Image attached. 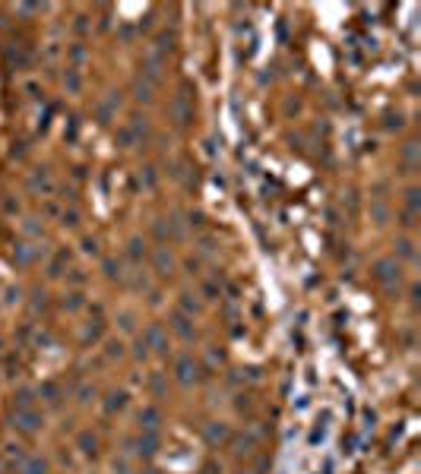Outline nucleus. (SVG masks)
<instances>
[{"mask_svg":"<svg viewBox=\"0 0 421 474\" xmlns=\"http://www.w3.org/2000/svg\"><path fill=\"white\" fill-rule=\"evenodd\" d=\"M42 414H38L35 408H29V411H16V417H13V427H16V433H22V436H32V433H38L42 430Z\"/></svg>","mask_w":421,"mask_h":474,"instance_id":"f257e3e1","label":"nucleus"},{"mask_svg":"<svg viewBox=\"0 0 421 474\" xmlns=\"http://www.w3.org/2000/svg\"><path fill=\"white\" fill-rule=\"evenodd\" d=\"M374 278H377L383 288L399 285V263H396V259H377V266H374Z\"/></svg>","mask_w":421,"mask_h":474,"instance_id":"f03ea898","label":"nucleus"},{"mask_svg":"<svg viewBox=\"0 0 421 474\" xmlns=\"http://www.w3.org/2000/svg\"><path fill=\"white\" fill-rule=\"evenodd\" d=\"M175 376H177L180 386H190V383H197L203 373H199V364L193 357H180L177 364H175Z\"/></svg>","mask_w":421,"mask_h":474,"instance_id":"7ed1b4c3","label":"nucleus"},{"mask_svg":"<svg viewBox=\"0 0 421 474\" xmlns=\"http://www.w3.org/2000/svg\"><path fill=\"white\" fill-rule=\"evenodd\" d=\"M143 342L149 345V348H155V351H168V338H165L162 326H149V329L143 332Z\"/></svg>","mask_w":421,"mask_h":474,"instance_id":"20e7f679","label":"nucleus"},{"mask_svg":"<svg viewBox=\"0 0 421 474\" xmlns=\"http://www.w3.org/2000/svg\"><path fill=\"white\" fill-rule=\"evenodd\" d=\"M158 420H162V414H158V408H152V405L139 411V424H143L146 433H155L158 430Z\"/></svg>","mask_w":421,"mask_h":474,"instance_id":"39448f33","label":"nucleus"},{"mask_svg":"<svg viewBox=\"0 0 421 474\" xmlns=\"http://www.w3.org/2000/svg\"><path fill=\"white\" fill-rule=\"evenodd\" d=\"M76 446H79V452H86V455H92L95 458V452H98V443H95V436H92L89 430H83L76 436Z\"/></svg>","mask_w":421,"mask_h":474,"instance_id":"423d86ee","label":"nucleus"},{"mask_svg":"<svg viewBox=\"0 0 421 474\" xmlns=\"http://www.w3.org/2000/svg\"><path fill=\"white\" fill-rule=\"evenodd\" d=\"M171 266H175V256H171V253L165 250V247H158V250H155V269L162 272V275H168Z\"/></svg>","mask_w":421,"mask_h":474,"instance_id":"0eeeda50","label":"nucleus"},{"mask_svg":"<svg viewBox=\"0 0 421 474\" xmlns=\"http://www.w3.org/2000/svg\"><path fill=\"white\" fill-rule=\"evenodd\" d=\"M124 408H127V392H111L108 402H105V411H108V414H117V411H124Z\"/></svg>","mask_w":421,"mask_h":474,"instance_id":"6e6552de","label":"nucleus"},{"mask_svg":"<svg viewBox=\"0 0 421 474\" xmlns=\"http://www.w3.org/2000/svg\"><path fill=\"white\" fill-rule=\"evenodd\" d=\"M158 452V436L155 433H143L139 436V455H155Z\"/></svg>","mask_w":421,"mask_h":474,"instance_id":"1a4fd4ad","label":"nucleus"},{"mask_svg":"<svg viewBox=\"0 0 421 474\" xmlns=\"http://www.w3.org/2000/svg\"><path fill=\"white\" fill-rule=\"evenodd\" d=\"M60 395H64V392H60L57 383H44V386H42V398L51 405V408H57V405H60Z\"/></svg>","mask_w":421,"mask_h":474,"instance_id":"9d476101","label":"nucleus"},{"mask_svg":"<svg viewBox=\"0 0 421 474\" xmlns=\"http://www.w3.org/2000/svg\"><path fill=\"white\" fill-rule=\"evenodd\" d=\"M206 439H209V443H225V439H228V427L225 424H209L206 427Z\"/></svg>","mask_w":421,"mask_h":474,"instance_id":"9b49d317","label":"nucleus"},{"mask_svg":"<svg viewBox=\"0 0 421 474\" xmlns=\"http://www.w3.org/2000/svg\"><path fill=\"white\" fill-rule=\"evenodd\" d=\"M171 326H175V332H177L180 338H193V326H190V319H187L184 313H177V316H175V323H171Z\"/></svg>","mask_w":421,"mask_h":474,"instance_id":"f8f14e48","label":"nucleus"},{"mask_svg":"<svg viewBox=\"0 0 421 474\" xmlns=\"http://www.w3.org/2000/svg\"><path fill=\"white\" fill-rule=\"evenodd\" d=\"M22 474H48V462H44V458H25Z\"/></svg>","mask_w":421,"mask_h":474,"instance_id":"ddd939ff","label":"nucleus"},{"mask_svg":"<svg viewBox=\"0 0 421 474\" xmlns=\"http://www.w3.org/2000/svg\"><path fill=\"white\" fill-rule=\"evenodd\" d=\"M146 76L149 79H158V73H162V54H149V60H146Z\"/></svg>","mask_w":421,"mask_h":474,"instance_id":"4468645a","label":"nucleus"},{"mask_svg":"<svg viewBox=\"0 0 421 474\" xmlns=\"http://www.w3.org/2000/svg\"><path fill=\"white\" fill-rule=\"evenodd\" d=\"M253 443H257V439H253L250 433H247V436H238L235 439V455H250V452H253Z\"/></svg>","mask_w":421,"mask_h":474,"instance_id":"2eb2a0df","label":"nucleus"},{"mask_svg":"<svg viewBox=\"0 0 421 474\" xmlns=\"http://www.w3.org/2000/svg\"><path fill=\"white\" fill-rule=\"evenodd\" d=\"M127 256L133 259V263H139V259H146V244L139 237H133L130 240V250H127Z\"/></svg>","mask_w":421,"mask_h":474,"instance_id":"dca6fc26","label":"nucleus"},{"mask_svg":"<svg viewBox=\"0 0 421 474\" xmlns=\"http://www.w3.org/2000/svg\"><path fill=\"white\" fill-rule=\"evenodd\" d=\"M32 402H35V395H32V389H19L16 392V411H29Z\"/></svg>","mask_w":421,"mask_h":474,"instance_id":"f3484780","label":"nucleus"},{"mask_svg":"<svg viewBox=\"0 0 421 474\" xmlns=\"http://www.w3.org/2000/svg\"><path fill=\"white\" fill-rule=\"evenodd\" d=\"M105 275H108V278H117V282H120V278H124V272H120V263H117V259H105Z\"/></svg>","mask_w":421,"mask_h":474,"instance_id":"a211bd4d","label":"nucleus"},{"mask_svg":"<svg viewBox=\"0 0 421 474\" xmlns=\"http://www.w3.org/2000/svg\"><path fill=\"white\" fill-rule=\"evenodd\" d=\"M180 307H184V313H199V300L193 294H180Z\"/></svg>","mask_w":421,"mask_h":474,"instance_id":"6ab92c4d","label":"nucleus"},{"mask_svg":"<svg viewBox=\"0 0 421 474\" xmlns=\"http://www.w3.org/2000/svg\"><path fill=\"white\" fill-rule=\"evenodd\" d=\"M79 307H83V294H79V291L66 294V300H64V310H79Z\"/></svg>","mask_w":421,"mask_h":474,"instance_id":"aec40b11","label":"nucleus"},{"mask_svg":"<svg viewBox=\"0 0 421 474\" xmlns=\"http://www.w3.org/2000/svg\"><path fill=\"white\" fill-rule=\"evenodd\" d=\"M396 250H399V256H402V259H412V256H415V247H412V240H399Z\"/></svg>","mask_w":421,"mask_h":474,"instance_id":"412c9836","label":"nucleus"},{"mask_svg":"<svg viewBox=\"0 0 421 474\" xmlns=\"http://www.w3.org/2000/svg\"><path fill=\"white\" fill-rule=\"evenodd\" d=\"M29 259H32V250H29L25 244H19V247H16V263H19V266H25Z\"/></svg>","mask_w":421,"mask_h":474,"instance_id":"4be33fe9","label":"nucleus"},{"mask_svg":"<svg viewBox=\"0 0 421 474\" xmlns=\"http://www.w3.org/2000/svg\"><path fill=\"white\" fill-rule=\"evenodd\" d=\"M76 395H79V402H92V398H95V386H89V383H86V386H79V392H76Z\"/></svg>","mask_w":421,"mask_h":474,"instance_id":"5701e85b","label":"nucleus"},{"mask_svg":"<svg viewBox=\"0 0 421 474\" xmlns=\"http://www.w3.org/2000/svg\"><path fill=\"white\" fill-rule=\"evenodd\" d=\"M136 102H152V89H149V85H143V82L136 85Z\"/></svg>","mask_w":421,"mask_h":474,"instance_id":"b1692460","label":"nucleus"},{"mask_svg":"<svg viewBox=\"0 0 421 474\" xmlns=\"http://www.w3.org/2000/svg\"><path fill=\"white\" fill-rule=\"evenodd\" d=\"M405 196H409V199H405V203H409V215H415V212H418V190H409Z\"/></svg>","mask_w":421,"mask_h":474,"instance_id":"393cba45","label":"nucleus"},{"mask_svg":"<svg viewBox=\"0 0 421 474\" xmlns=\"http://www.w3.org/2000/svg\"><path fill=\"white\" fill-rule=\"evenodd\" d=\"M32 186H44V190H51V180H48V171H42V174L32 177Z\"/></svg>","mask_w":421,"mask_h":474,"instance_id":"a878e982","label":"nucleus"},{"mask_svg":"<svg viewBox=\"0 0 421 474\" xmlns=\"http://www.w3.org/2000/svg\"><path fill=\"white\" fill-rule=\"evenodd\" d=\"M86 338H89V342H95V338H102V319H98L95 326H89V329H86Z\"/></svg>","mask_w":421,"mask_h":474,"instance_id":"bb28decb","label":"nucleus"},{"mask_svg":"<svg viewBox=\"0 0 421 474\" xmlns=\"http://www.w3.org/2000/svg\"><path fill=\"white\" fill-rule=\"evenodd\" d=\"M149 389L155 392V395H162V389H165V383H162V376L158 373H152V379H149Z\"/></svg>","mask_w":421,"mask_h":474,"instance_id":"cd10ccee","label":"nucleus"},{"mask_svg":"<svg viewBox=\"0 0 421 474\" xmlns=\"http://www.w3.org/2000/svg\"><path fill=\"white\" fill-rule=\"evenodd\" d=\"M105 351H108V357H120V354H124V345H120V342H108Z\"/></svg>","mask_w":421,"mask_h":474,"instance_id":"c85d7f7f","label":"nucleus"},{"mask_svg":"<svg viewBox=\"0 0 421 474\" xmlns=\"http://www.w3.org/2000/svg\"><path fill=\"white\" fill-rule=\"evenodd\" d=\"M203 294L209 297V300H212V297H219V285H216V282H206V285H203Z\"/></svg>","mask_w":421,"mask_h":474,"instance_id":"c756f323","label":"nucleus"},{"mask_svg":"<svg viewBox=\"0 0 421 474\" xmlns=\"http://www.w3.org/2000/svg\"><path fill=\"white\" fill-rule=\"evenodd\" d=\"M415 143H409V145H405V149H402V155H405V162H409V165H415Z\"/></svg>","mask_w":421,"mask_h":474,"instance_id":"7c9ffc66","label":"nucleus"},{"mask_svg":"<svg viewBox=\"0 0 421 474\" xmlns=\"http://www.w3.org/2000/svg\"><path fill=\"white\" fill-rule=\"evenodd\" d=\"M64 225H66V228H76V225H79V215H76V212H64Z\"/></svg>","mask_w":421,"mask_h":474,"instance_id":"2f4dec72","label":"nucleus"},{"mask_svg":"<svg viewBox=\"0 0 421 474\" xmlns=\"http://www.w3.org/2000/svg\"><path fill=\"white\" fill-rule=\"evenodd\" d=\"M66 85H70V92H76V89H79V76H76L73 70L66 73Z\"/></svg>","mask_w":421,"mask_h":474,"instance_id":"473e14b6","label":"nucleus"},{"mask_svg":"<svg viewBox=\"0 0 421 474\" xmlns=\"http://www.w3.org/2000/svg\"><path fill=\"white\" fill-rule=\"evenodd\" d=\"M120 329H127V332L133 329V316H130V313H120Z\"/></svg>","mask_w":421,"mask_h":474,"instance_id":"72a5a7b5","label":"nucleus"},{"mask_svg":"<svg viewBox=\"0 0 421 474\" xmlns=\"http://www.w3.org/2000/svg\"><path fill=\"white\" fill-rule=\"evenodd\" d=\"M83 250H86V253H98V244H95L92 237H86V240H83Z\"/></svg>","mask_w":421,"mask_h":474,"instance_id":"f704fd0d","label":"nucleus"},{"mask_svg":"<svg viewBox=\"0 0 421 474\" xmlns=\"http://www.w3.org/2000/svg\"><path fill=\"white\" fill-rule=\"evenodd\" d=\"M399 126H402V117H390V120H386V130H399Z\"/></svg>","mask_w":421,"mask_h":474,"instance_id":"c9c22d12","label":"nucleus"},{"mask_svg":"<svg viewBox=\"0 0 421 474\" xmlns=\"http://www.w3.org/2000/svg\"><path fill=\"white\" fill-rule=\"evenodd\" d=\"M70 282H73V285H83L86 275H83V272H70Z\"/></svg>","mask_w":421,"mask_h":474,"instance_id":"e433bc0d","label":"nucleus"},{"mask_svg":"<svg viewBox=\"0 0 421 474\" xmlns=\"http://www.w3.org/2000/svg\"><path fill=\"white\" fill-rule=\"evenodd\" d=\"M114 474H127V462L120 458V462H114Z\"/></svg>","mask_w":421,"mask_h":474,"instance_id":"4c0bfd02","label":"nucleus"},{"mask_svg":"<svg viewBox=\"0 0 421 474\" xmlns=\"http://www.w3.org/2000/svg\"><path fill=\"white\" fill-rule=\"evenodd\" d=\"M86 25H89V22H86V16H76V32H86Z\"/></svg>","mask_w":421,"mask_h":474,"instance_id":"58836bf2","label":"nucleus"}]
</instances>
